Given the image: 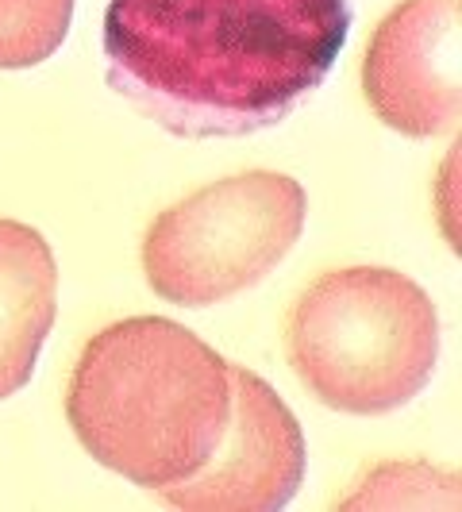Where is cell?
<instances>
[{"mask_svg":"<svg viewBox=\"0 0 462 512\" xmlns=\"http://www.w3.org/2000/svg\"><path fill=\"white\" fill-rule=\"evenodd\" d=\"M351 24V0H108L104 77L178 139H239L324 85Z\"/></svg>","mask_w":462,"mask_h":512,"instance_id":"cell-1","label":"cell"},{"mask_svg":"<svg viewBox=\"0 0 462 512\" xmlns=\"http://www.w3.org/2000/svg\"><path fill=\"white\" fill-rule=\"evenodd\" d=\"M231 416V362L166 316H131L93 335L66 389L77 443L143 489L193 478Z\"/></svg>","mask_w":462,"mask_h":512,"instance_id":"cell-2","label":"cell"},{"mask_svg":"<svg viewBox=\"0 0 462 512\" xmlns=\"http://www.w3.org/2000/svg\"><path fill=\"white\" fill-rule=\"evenodd\" d=\"M285 355L328 409L385 416L424 393L436 374V305L401 270L339 266L289 308Z\"/></svg>","mask_w":462,"mask_h":512,"instance_id":"cell-3","label":"cell"},{"mask_svg":"<svg viewBox=\"0 0 462 512\" xmlns=\"http://www.w3.org/2000/svg\"><path fill=\"white\" fill-rule=\"evenodd\" d=\"M305 185L274 170H247L158 212L143 239L151 289L181 308L231 301L270 278L305 231Z\"/></svg>","mask_w":462,"mask_h":512,"instance_id":"cell-4","label":"cell"},{"mask_svg":"<svg viewBox=\"0 0 462 512\" xmlns=\"http://www.w3.org/2000/svg\"><path fill=\"white\" fill-rule=\"evenodd\" d=\"M462 0H401L362 54V93L385 128L409 139L459 131Z\"/></svg>","mask_w":462,"mask_h":512,"instance_id":"cell-5","label":"cell"},{"mask_svg":"<svg viewBox=\"0 0 462 512\" xmlns=\"http://www.w3.org/2000/svg\"><path fill=\"white\" fill-rule=\"evenodd\" d=\"M305 432L274 385L231 362V416L220 447L178 486L158 489L174 509L274 512L305 482Z\"/></svg>","mask_w":462,"mask_h":512,"instance_id":"cell-6","label":"cell"},{"mask_svg":"<svg viewBox=\"0 0 462 512\" xmlns=\"http://www.w3.org/2000/svg\"><path fill=\"white\" fill-rule=\"evenodd\" d=\"M58 312L51 243L20 220H0V401L20 393Z\"/></svg>","mask_w":462,"mask_h":512,"instance_id":"cell-7","label":"cell"},{"mask_svg":"<svg viewBox=\"0 0 462 512\" xmlns=\"http://www.w3.org/2000/svg\"><path fill=\"white\" fill-rule=\"evenodd\" d=\"M343 509H459V478L428 462H382Z\"/></svg>","mask_w":462,"mask_h":512,"instance_id":"cell-8","label":"cell"},{"mask_svg":"<svg viewBox=\"0 0 462 512\" xmlns=\"http://www.w3.org/2000/svg\"><path fill=\"white\" fill-rule=\"evenodd\" d=\"M74 20V0H0V70L47 62Z\"/></svg>","mask_w":462,"mask_h":512,"instance_id":"cell-9","label":"cell"}]
</instances>
